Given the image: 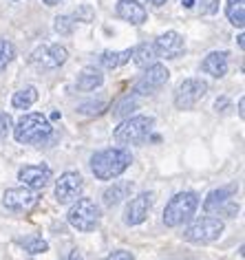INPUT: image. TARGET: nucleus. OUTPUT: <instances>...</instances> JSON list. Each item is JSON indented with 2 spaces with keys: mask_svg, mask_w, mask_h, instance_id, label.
I'll return each mask as SVG.
<instances>
[{
  "mask_svg": "<svg viewBox=\"0 0 245 260\" xmlns=\"http://www.w3.org/2000/svg\"><path fill=\"white\" fill-rule=\"evenodd\" d=\"M36 203H38V194H36V190H31L27 185L11 187L3 197V205L7 207L9 212H29Z\"/></svg>",
  "mask_w": 245,
  "mask_h": 260,
  "instance_id": "ddd939ff",
  "label": "nucleus"
},
{
  "mask_svg": "<svg viewBox=\"0 0 245 260\" xmlns=\"http://www.w3.org/2000/svg\"><path fill=\"white\" fill-rule=\"evenodd\" d=\"M14 57H16V47L9 40H3V38H0V73L9 67Z\"/></svg>",
  "mask_w": 245,
  "mask_h": 260,
  "instance_id": "393cba45",
  "label": "nucleus"
},
{
  "mask_svg": "<svg viewBox=\"0 0 245 260\" xmlns=\"http://www.w3.org/2000/svg\"><path fill=\"white\" fill-rule=\"evenodd\" d=\"M205 93H208V82L201 77H188L175 88L172 100L179 110H192L205 97Z\"/></svg>",
  "mask_w": 245,
  "mask_h": 260,
  "instance_id": "0eeeda50",
  "label": "nucleus"
},
{
  "mask_svg": "<svg viewBox=\"0 0 245 260\" xmlns=\"http://www.w3.org/2000/svg\"><path fill=\"white\" fill-rule=\"evenodd\" d=\"M225 16L234 27L243 29L245 24V0H228L225 3Z\"/></svg>",
  "mask_w": 245,
  "mask_h": 260,
  "instance_id": "4be33fe9",
  "label": "nucleus"
},
{
  "mask_svg": "<svg viewBox=\"0 0 245 260\" xmlns=\"http://www.w3.org/2000/svg\"><path fill=\"white\" fill-rule=\"evenodd\" d=\"M155 128V117L148 115H137V117H128L115 128L113 137L119 146H139L150 137Z\"/></svg>",
  "mask_w": 245,
  "mask_h": 260,
  "instance_id": "f03ea898",
  "label": "nucleus"
},
{
  "mask_svg": "<svg viewBox=\"0 0 245 260\" xmlns=\"http://www.w3.org/2000/svg\"><path fill=\"white\" fill-rule=\"evenodd\" d=\"M155 57H157L155 47L148 44V42H141V44H137V47L131 49V60L135 62V67H139V69L150 67V64L155 62Z\"/></svg>",
  "mask_w": 245,
  "mask_h": 260,
  "instance_id": "aec40b11",
  "label": "nucleus"
},
{
  "mask_svg": "<svg viewBox=\"0 0 245 260\" xmlns=\"http://www.w3.org/2000/svg\"><path fill=\"white\" fill-rule=\"evenodd\" d=\"M73 20H75L73 16H57L53 29H55L60 36H69V34H73V27H75Z\"/></svg>",
  "mask_w": 245,
  "mask_h": 260,
  "instance_id": "bb28decb",
  "label": "nucleus"
},
{
  "mask_svg": "<svg viewBox=\"0 0 245 260\" xmlns=\"http://www.w3.org/2000/svg\"><path fill=\"white\" fill-rule=\"evenodd\" d=\"M215 106H217V110H221V113H223V108L228 106V100H217Z\"/></svg>",
  "mask_w": 245,
  "mask_h": 260,
  "instance_id": "473e14b6",
  "label": "nucleus"
},
{
  "mask_svg": "<svg viewBox=\"0 0 245 260\" xmlns=\"http://www.w3.org/2000/svg\"><path fill=\"white\" fill-rule=\"evenodd\" d=\"M51 179H53V172H51L49 166H24L20 168V172H18V181H22L27 187L31 190H44Z\"/></svg>",
  "mask_w": 245,
  "mask_h": 260,
  "instance_id": "2eb2a0df",
  "label": "nucleus"
},
{
  "mask_svg": "<svg viewBox=\"0 0 245 260\" xmlns=\"http://www.w3.org/2000/svg\"><path fill=\"white\" fill-rule=\"evenodd\" d=\"M100 218H102V210L91 199H77L67 214L69 225L75 227L77 232H93L100 225Z\"/></svg>",
  "mask_w": 245,
  "mask_h": 260,
  "instance_id": "39448f33",
  "label": "nucleus"
},
{
  "mask_svg": "<svg viewBox=\"0 0 245 260\" xmlns=\"http://www.w3.org/2000/svg\"><path fill=\"white\" fill-rule=\"evenodd\" d=\"M131 192H133V183L131 181H115L111 187H106L104 190V205L106 207H115L119 205L121 201L131 199Z\"/></svg>",
  "mask_w": 245,
  "mask_h": 260,
  "instance_id": "a211bd4d",
  "label": "nucleus"
},
{
  "mask_svg": "<svg viewBox=\"0 0 245 260\" xmlns=\"http://www.w3.org/2000/svg\"><path fill=\"white\" fill-rule=\"evenodd\" d=\"M137 108V102H135V95H126V97H121V100L113 106V115L115 117H126V115H131L133 110Z\"/></svg>",
  "mask_w": 245,
  "mask_h": 260,
  "instance_id": "b1692460",
  "label": "nucleus"
},
{
  "mask_svg": "<svg viewBox=\"0 0 245 260\" xmlns=\"http://www.w3.org/2000/svg\"><path fill=\"white\" fill-rule=\"evenodd\" d=\"M243 108H245V100H241V102H238V115H241V117L245 115V110H243Z\"/></svg>",
  "mask_w": 245,
  "mask_h": 260,
  "instance_id": "72a5a7b5",
  "label": "nucleus"
},
{
  "mask_svg": "<svg viewBox=\"0 0 245 260\" xmlns=\"http://www.w3.org/2000/svg\"><path fill=\"white\" fill-rule=\"evenodd\" d=\"M236 192V185H225L219 187V190H212L203 201V210L208 214H225V216H232L236 212V205L232 203V197Z\"/></svg>",
  "mask_w": 245,
  "mask_h": 260,
  "instance_id": "9b49d317",
  "label": "nucleus"
},
{
  "mask_svg": "<svg viewBox=\"0 0 245 260\" xmlns=\"http://www.w3.org/2000/svg\"><path fill=\"white\" fill-rule=\"evenodd\" d=\"M228 67H230V53L228 51H212V53L205 55V60L201 62L203 73L217 77V80L228 73Z\"/></svg>",
  "mask_w": 245,
  "mask_h": 260,
  "instance_id": "f3484780",
  "label": "nucleus"
},
{
  "mask_svg": "<svg viewBox=\"0 0 245 260\" xmlns=\"http://www.w3.org/2000/svg\"><path fill=\"white\" fill-rule=\"evenodd\" d=\"M223 230H225V223L221 218L203 216V218H197L192 225L186 227L183 240L195 243V245H208V243H215L217 238H221Z\"/></svg>",
  "mask_w": 245,
  "mask_h": 260,
  "instance_id": "423d86ee",
  "label": "nucleus"
},
{
  "mask_svg": "<svg viewBox=\"0 0 245 260\" xmlns=\"http://www.w3.org/2000/svg\"><path fill=\"white\" fill-rule=\"evenodd\" d=\"M152 47H155V53L159 57H166V60H177L186 51L183 38L179 36L177 31H166V34H161L157 40H155Z\"/></svg>",
  "mask_w": 245,
  "mask_h": 260,
  "instance_id": "4468645a",
  "label": "nucleus"
},
{
  "mask_svg": "<svg viewBox=\"0 0 245 260\" xmlns=\"http://www.w3.org/2000/svg\"><path fill=\"white\" fill-rule=\"evenodd\" d=\"M155 203V194L152 192H141L135 199L128 201L126 212H124V223L126 225H141L148 218V212Z\"/></svg>",
  "mask_w": 245,
  "mask_h": 260,
  "instance_id": "f8f14e48",
  "label": "nucleus"
},
{
  "mask_svg": "<svg viewBox=\"0 0 245 260\" xmlns=\"http://www.w3.org/2000/svg\"><path fill=\"white\" fill-rule=\"evenodd\" d=\"M38 100V88L36 86H24L20 88L18 93H14V100H11V104H14V108L18 110H27L36 104Z\"/></svg>",
  "mask_w": 245,
  "mask_h": 260,
  "instance_id": "5701e85b",
  "label": "nucleus"
},
{
  "mask_svg": "<svg viewBox=\"0 0 245 260\" xmlns=\"http://www.w3.org/2000/svg\"><path fill=\"white\" fill-rule=\"evenodd\" d=\"M67 60H69V51L62 44H42L31 53V64L42 71L60 69Z\"/></svg>",
  "mask_w": 245,
  "mask_h": 260,
  "instance_id": "1a4fd4ad",
  "label": "nucleus"
},
{
  "mask_svg": "<svg viewBox=\"0 0 245 260\" xmlns=\"http://www.w3.org/2000/svg\"><path fill=\"white\" fill-rule=\"evenodd\" d=\"M150 3H152V5H157V7H161V5H166L168 0H150Z\"/></svg>",
  "mask_w": 245,
  "mask_h": 260,
  "instance_id": "e433bc0d",
  "label": "nucleus"
},
{
  "mask_svg": "<svg viewBox=\"0 0 245 260\" xmlns=\"http://www.w3.org/2000/svg\"><path fill=\"white\" fill-rule=\"evenodd\" d=\"M51 121L47 119V115L42 113H29L24 115L14 128V137L18 144L24 146H34V144H42L44 139L51 135Z\"/></svg>",
  "mask_w": 245,
  "mask_h": 260,
  "instance_id": "7ed1b4c3",
  "label": "nucleus"
},
{
  "mask_svg": "<svg viewBox=\"0 0 245 260\" xmlns=\"http://www.w3.org/2000/svg\"><path fill=\"white\" fill-rule=\"evenodd\" d=\"M69 260H84V258H82L80 249H73V251H71V256H69Z\"/></svg>",
  "mask_w": 245,
  "mask_h": 260,
  "instance_id": "2f4dec72",
  "label": "nucleus"
},
{
  "mask_svg": "<svg viewBox=\"0 0 245 260\" xmlns=\"http://www.w3.org/2000/svg\"><path fill=\"white\" fill-rule=\"evenodd\" d=\"M104 260H135V256L131 251H124V249H119V251H113L111 256H106Z\"/></svg>",
  "mask_w": 245,
  "mask_h": 260,
  "instance_id": "c85d7f7f",
  "label": "nucleus"
},
{
  "mask_svg": "<svg viewBox=\"0 0 245 260\" xmlns=\"http://www.w3.org/2000/svg\"><path fill=\"white\" fill-rule=\"evenodd\" d=\"M82 190H84V179L77 172H64L55 181V201L60 205H69L82 197Z\"/></svg>",
  "mask_w": 245,
  "mask_h": 260,
  "instance_id": "9d476101",
  "label": "nucleus"
},
{
  "mask_svg": "<svg viewBox=\"0 0 245 260\" xmlns=\"http://www.w3.org/2000/svg\"><path fill=\"white\" fill-rule=\"evenodd\" d=\"M42 3H44V5H47V7H55V5H57V3H60V0H42Z\"/></svg>",
  "mask_w": 245,
  "mask_h": 260,
  "instance_id": "f704fd0d",
  "label": "nucleus"
},
{
  "mask_svg": "<svg viewBox=\"0 0 245 260\" xmlns=\"http://www.w3.org/2000/svg\"><path fill=\"white\" fill-rule=\"evenodd\" d=\"M183 7L186 9H192V7H195V0H183Z\"/></svg>",
  "mask_w": 245,
  "mask_h": 260,
  "instance_id": "c9c22d12",
  "label": "nucleus"
},
{
  "mask_svg": "<svg viewBox=\"0 0 245 260\" xmlns=\"http://www.w3.org/2000/svg\"><path fill=\"white\" fill-rule=\"evenodd\" d=\"M131 164V150H126V148H106V150H100L91 157V172L100 181H113L119 174H124Z\"/></svg>",
  "mask_w": 245,
  "mask_h": 260,
  "instance_id": "f257e3e1",
  "label": "nucleus"
},
{
  "mask_svg": "<svg viewBox=\"0 0 245 260\" xmlns=\"http://www.w3.org/2000/svg\"><path fill=\"white\" fill-rule=\"evenodd\" d=\"M9 130H11V117L7 113H0V139L7 137Z\"/></svg>",
  "mask_w": 245,
  "mask_h": 260,
  "instance_id": "cd10ccee",
  "label": "nucleus"
},
{
  "mask_svg": "<svg viewBox=\"0 0 245 260\" xmlns=\"http://www.w3.org/2000/svg\"><path fill=\"white\" fill-rule=\"evenodd\" d=\"M77 88L80 90H95L104 84V75L98 67H84L77 75Z\"/></svg>",
  "mask_w": 245,
  "mask_h": 260,
  "instance_id": "6ab92c4d",
  "label": "nucleus"
},
{
  "mask_svg": "<svg viewBox=\"0 0 245 260\" xmlns=\"http://www.w3.org/2000/svg\"><path fill=\"white\" fill-rule=\"evenodd\" d=\"M20 245L24 247V251H29V253H44V251L49 249L47 240H42V238H38V236L20 238Z\"/></svg>",
  "mask_w": 245,
  "mask_h": 260,
  "instance_id": "a878e982",
  "label": "nucleus"
},
{
  "mask_svg": "<svg viewBox=\"0 0 245 260\" xmlns=\"http://www.w3.org/2000/svg\"><path fill=\"white\" fill-rule=\"evenodd\" d=\"M168 77H170V71L166 69L164 64L152 62L150 67H146V73L139 77L137 84H135L133 95H141V97L155 95L166 82H168Z\"/></svg>",
  "mask_w": 245,
  "mask_h": 260,
  "instance_id": "6e6552de",
  "label": "nucleus"
},
{
  "mask_svg": "<svg viewBox=\"0 0 245 260\" xmlns=\"http://www.w3.org/2000/svg\"><path fill=\"white\" fill-rule=\"evenodd\" d=\"M75 20H84V22H91V9L88 7H82L80 11L75 14Z\"/></svg>",
  "mask_w": 245,
  "mask_h": 260,
  "instance_id": "7c9ffc66",
  "label": "nucleus"
},
{
  "mask_svg": "<svg viewBox=\"0 0 245 260\" xmlns=\"http://www.w3.org/2000/svg\"><path fill=\"white\" fill-rule=\"evenodd\" d=\"M128 60H131V49H126V51H104V53L100 55V64L108 71L119 69L121 64H126Z\"/></svg>",
  "mask_w": 245,
  "mask_h": 260,
  "instance_id": "412c9836",
  "label": "nucleus"
},
{
  "mask_svg": "<svg viewBox=\"0 0 245 260\" xmlns=\"http://www.w3.org/2000/svg\"><path fill=\"white\" fill-rule=\"evenodd\" d=\"M117 16L124 22H131L133 27L144 24L146 18H148L144 5L137 3V0H119V3H117Z\"/></svg>",
  "mask_w": 245,
  "mask_h": 260,
  "instance_id": "dca6fc26",
  "label": "nucleus"
},
{
  "mask_svg": "<svg viewBox=\"0 0 245 260\" xmlns=\"http://www.w3.org/2000/svg\"><path fill=\"white\" fill-rule=\"evenodd\" d=\"M199 207V197L195 192H179L175 194L164 210V223L166 227H179L181 223L192 218V214Z\"/></svg>",
  "mask_w": 245,
  "mask_h": 260,
  "instance_id": "20e7f679",
  "label": "nucleus"
},
{
  "mask_svg": "<svg viewBox=\"0 0 245 260\" xmlns=\"http://www.w3.org/2000/svg\"><path fill=\"white\" fill-rule=\"evenodd\" d=\"M137 3H141V0H137Z\"/></svg>",
  "mask_w": 245,
  "mask_h": 260,
  "instance_id": "4c0bfd02",
  "label": "nucleus"
},
{
  "mask_svg": "<svg viewBox=\"0 0 245 260\" xmlns=\"http://www.w3.org/2000/svg\"><path fill=\"white\" fill-rule=\"evenodd\" d=\"M201 14H215L219 9V0H201Z\"/></svg>",
  "mask_w": 245,
  "mask_h": 260,
  "instance_id": "c756f323",
  "label": "nucleus"
}]
</instances>
